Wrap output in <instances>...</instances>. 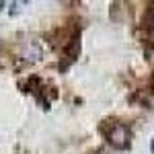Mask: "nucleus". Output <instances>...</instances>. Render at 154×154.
Segmentation results:
<instances>
[{
  "instance_id": "1",
  "label": "nucleus",
  "mask_w": 154,
  "mask_h": 154,
  "mask_svg": "<svg viewBox=\"0 0 154 154\" xmlns=\"http://www.w3.org/2000/svg\"><path fill=\"white\" fill-rule=\"evenodd\" d=\"M107 140L109 144L113 146V148H117V150H123V148H128V144H130V131L125 125H121V123H115L111 131L107 134Z\"/></svg>"
},
{
  "instance_id": "2",
  "label": "nucleus",
  "mask_w": 154,
  "mask_h": 154,
  "mask_svg": "<svg viewBox=\"0 0 154 154\" xmlns=\"http://www.w3.org/2000/svg\"><path fill=\"white\" fill-rule=\"evenodd\" d=\"M152 31H154V21H152Z\"/></svg>"
}]
</instances>
